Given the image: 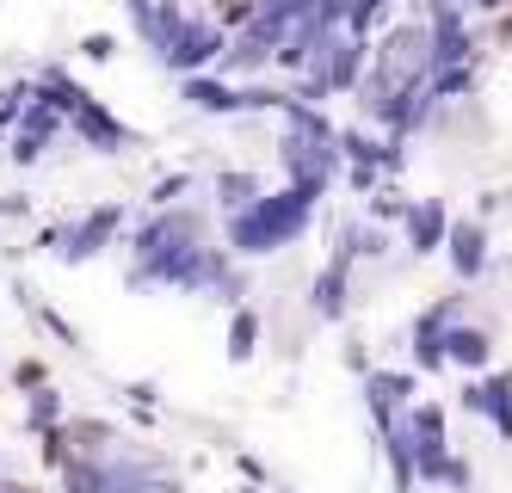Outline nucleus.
I'll list each match as a JSON object with an SVG mask.
<instances>
[{
  "label": "nucleus",
  "instance_id": "nucleus-18",
  "mask_svg": "<svg viewBox=\"0 0 512 493\" xmlns=\"http://www.w3.org/2000/svg\"><path fill=\"white\" fill-rule=\"evenodd\" d=\"M253 346H260V315L241 309V315L229 321V358H235V364H247V358H253Z\"/></svg>",
  "mask_w": 512,
  "mask_h": 493
},
{
  "label": "nucleus",
  "instance_id": "nucleus-22",
  "mask_svg": "<svg viewBox=\"0 0 512 493\" xmlns=\"http://www.w3.org/2000/svg\"><path fill=\"white\" fill-rule=\"evenodd\" d=\"M19 389H44V364H19Z\"/></svg>",
  "mask_w": 512,
  "mask_h": 493
},
{
  "label": "nucleus",
  "instance_id": "nucleus-5",
  "mask_svg": "<svg viewBox=\"0 0 512 493\" xmlns=\"http://www.w3.org/2000/svg\"><path fill=\"white\" fill-rule=\"evenodd\" d=\"M223 44H229L223 25H210V19H186V25H179V37H173V50H167L161 62H167V68H179V74H198L204 62L223 56Z\"/></svg>",
  "mask_w": 512,
  "mask_h": 493
},
{
  "label": "nucleus",
  "instance_id": "nucleus-4",
  "mask_svg": "<svg viewBox=\"0 0 512 493\" xmlns=\"http://www.w3.org/2000/svg\"><path fill=\"white\" fill-rule=\"evenodd\" d=\"M401 438H408V457H414V475L420 481H445V463H451V444H445V407L420 401L414 413H401Z\"/></svg>",
  "mask_w": 512,
  "mask_h": 493
},
{
  "label": "nucleus",
  "instance_id": "nucleus-16",
  "mask_svg": "<svg viewBox=\"0 0 512 493\" xmlns=\"http://www.w3.org/2000/svg\"><path fill=\"white\" fill-rule=\"evenodd\" d=\"M438 235H445V204H414L408 210V247L414 253H432Z\"/></svg>",
  "mask_w": 512,
  "mask_h": 493
},
{
  "label": "nucleus",
  "instance_id": "nucleus-21",
  "mask_svg": "<svg viewBox=\"0 0 512 493\" xmlns=\"http://www.w3.org/2000/svg\"><path fill=\"white\" fill-rule=\"evenodd\" d=\"M130 493H186V487H179V481H167V475H149V481H142V487H130Z\"/></svg>",
  "mask_w": 512,
  "mask_h": 493
},
{
  "label": "nucleus",
  "instance_id": "nucleus-19",
  "mask_svg": "<svg viewBox=\"0 0 512 493\" xmlns=\"http://www.w3.org/2000/svg\"><path fill=\"white\" fill-rule=\"evenodd\" d=\"M216 198H223L229 210H247L253 198H260V179H253V173H223V179H216Z\"/></svg>",
  "mask_w": 512,
  "mask_h": 493
},
{
  "label": "nucleus",
  "instance_id": "nucleus-12",
  "mask_svg": "<svg viewBox=\"0 0 512 493\" xmlns=\"http://www.w3.org/2000/svg\"><path fill=\"white\" fill-rule=\"evenodd\" d=\"M62 457H75V463H99L105 450H112V426H99V420H68L62 432H50Z\"/></svg>",
  "mask_w": 512,
  "mask_h": 493
},
{
  "label": "nucleus",
  "instance_id": "nucleus-15",
  "mask_svg": "<svg viewBox=\"0 0 512 493\" xmlns=\"http://www.w3.org/2000/svg\"><path fill=\"white\" fill-rule=\"evenodd\" d=\"M68 118H75V130H81L93 148H105V155H112V148H124V124L112 118V111H99L87 93H81L75 105H68Z\"/></svg>",
  "mask_w": 512,
  "mask_h": 493
},
{
  "label": "nucleus",
  "instance_id": "nucleus-7",
  "mask_svg": "<svg viewBox=\"0 0 512 493\" xmlns=\"http://www.w3.org/2000/svg\"><path fill=\"white\" fill-rule=\"evenodd\" d=\"M118 222H124V210H118V204H105V210H93V216L81 222V229H62L56 247H62L68 259H87V253H99L105 241L118 235Z\"/></svg>",
  "mask_w": 512,
  "mask_h": 493
},
{
  "label": "nucleus",
  "instance_id": "nucleus-1",
  "mask_svg": "<svg viewBox=\"0 0 512 493\" xmlns=\"http://www.w3.org/2000/svg\"><path fill=\"white\" fill-rule=\"evenodd\" d=\"M315 216V192H303V185H284V192H260L247 210H235L229 222V247L235 253H278L284 241H297L309 229Z\"/></svg>",
  "mask_w": 512,
  "mask_h": 493
},
{
  "label": "nucleus",
  "instance_id": "nucleus-10",
  "mask_svg": "<svg viewBox=\"0 0 512 493\" xmlns=\"http://www.w3.org/2000/svg\"><path fill=\"white\" fill-rule=\"evenodd\" d=\"M445 247H451L457 278H482V265H488V229H482V222H451Z\"/></svg>",
  "mask_w": 512,
  "mask_h": 493
},
{
  "label": "nucleus",
  "instance_id": "nucleus-9",
  "mask_svg": "<svg viewBox=\"0 0 512 493\" xmlns=\"http://www.w3.org/2000/svg\"><path fill=\"white\" fill-rule=\"evenodd\" d=\"M469 407H475V413H488L500 438H512V370H494V376H482V383L469 389Z\"/></svg>",
  "mask_w": 512,
  "mask_h": 493
},
{
  "label": "nucleus",
  "instance_id": "nucleus-25",
  "mask_svg": "<svg viewBox=\"0 0 512 493\" xmlns=\"http://www.w3.org/2000/svg\"><path fill=\"white\" fill-rule=\"evenodd\" d=\"M500 37H506V44H512V13H506V25H500Z\"/></svg>",
  "mask_w": 512,
  "mask_h": 493
},
{
  "label": "nucleus",
  "instance_id": "nucleus-17",
  "mask_svg": "<svg viewBox=\"0 0 512 493\" xmlns=\"http://www.w3.org/2000/svg\"><path fill=\"white\" fill-rule=\"evenodd\" d=\"M340 309H346V259H334V265H327V272L315 278V315L334 321Z\"/></svg>",
  "mask_w": 512,
  "mask_h": 493
},
{
  "label": "nucleus",
  "instance_id": "nucleus-24",
  "mask_svg": "<svg viewBox=\"0 0 512 493\" xmlns=\"http://www.w3.org/2000/svg\"><path fill=\"white\" fill-rule=\"evenodd\" d=\"M482 7H488V13H500V7H512V0H482Z\"/></svg>",
  "mask_w": 512,
  "mask_h": 493
},
{
  "label": "nucleus",
  "instance_id": "nucleus-23",
  "mask_svg": "<svg viewBox=\"0 0 512 493\" xmlns=\"http://www.w3.org/2000/svg\"><path fill=\"white\" fill-rule=\"evenodd\" d=\"M19 105H25V93H0V124H13Z\"/></svg>",
  "mask_w": 512,
  "mask_h": 493
},
{
  "label": "nucleus",
  "instance_id": "nucleus-26",
  "mask_svg": "<svg viewBox=\"0 0 512 493\" xmlns=\"http://www.w3.org/2000/svg\"><path fill=\"white\" fill-rule=\"evenodd\" d=\"M241 493H247V487H241Z\"/></svg>",
  "mask_w": 512,
  "mask_h": 493
},
{
  "label": "nucleus",
  "instance_id": "nucleus-3",
  "mask_svg": "<svg viewBox=\"0 0 512 493\" xmlns=\"http://www.w3.org/2000/svg\"><path fill=\"white\" fill-rule=\"evenodd\" d=\"M198 247H204V241H198V216H186V210H167V216H155L149 229L136 235L142 272L161 278V284H179V278H186V265H192Z\"/></svg>",
  "mask_w": 512,
  "mask_h": 493
},
{
  "label": "nucleus",
  "instance_id": "nucleus-2",
  "mask_svg": "<svg viewBox=\"0 0 512 493\" xmlns=\"http://www.w3.org/2000/svg\"><path fill=\"white\" fill-rule=\"evenodd\" d=\"M284 167H290V185L303 192H321L340 167V136L327 130V118H315L309 105H290V136H284Z\"/></svg>",
  "mask_w": 512,
  "mask_h": 493
},
{
  "label": "nucleus",
  "instance_id": "nucleus-14",
  "mask_svg": "<svg viewBox=\"0 0 512 493\" xmlns=\"http://www.w3.org/2000/svg\"><path fill=\"white\" fill-rule=\"evenodd\" d=\"M56 130H62V111H56L50 99H31V105H25V130L13 136V155H19V161H38L44 142H50Z\"/></svg>",
  "mask_w": 512,
  "mask_h": 493
},
{
  "label": "nucleus",
  "instance_id": "nucleus-6",
  "mask_svg": "<svg viewBox=\"0 0 512 493\" xmlns=\"http://www.w3.org/2000/svg\"><path fill=\"white\" fill-rule=\"evenodd\" d=\"M130 19H136L142 44H149L155 56H167L173 37H179V25H186V13H179L173 0H130Z\"/></svg>",
  "mask_w": 512,
  "mask_h": 493
},
{
  "label": "nucleus",
  "instance_id": "nucleus-8",
  "mask_svg": "<svg viewBox=\"0 0 512 493\" xmlns=\"http://www.w3.org/2000/svg\"><path fill=\"white\" fill-rule=\"evenodd\" d=\"M364 389H371L377 426L389 432V426L401 420V407H408V395H414V376H408V370H377V376H364Z\"/></svg>",
  "mask_w": 512,
  "mask_h": 493
},
{
  "label": "nucleus",
  "instance_id": "nucleus-20",
  "mask_svg": "<svg viewBox=\"0 0 512 493\" xmlns=\"http://www.w3.org/2000/svg\"><path fill=\"white\" fill-rule=\"evenodd\" d=\"M62 420V401H56V389H31V426L38 432H50Z\"/></svg>",
  "mask_w": 512,
  "mask_h": 493
},
{
  "label": "nucleus",
  "instance_id": "nucleus-13",
  "mask_svg": "<svg viewBox=\"0 0 512 493\" xmlns=\"http://www.w3.org/2000/svg\"><path fill=\"white\" fill-rule=\"evenodd\" d=\"M186 99L198 111H241V105H278V93H235L223 81H204V74H186Z\"/></svg>",
  "mask_w": 512,
  "mask_h": 493
},
{
  "label": "nucleus",
  "instance_id": "nucleus-11",
  "mask_svg": "<svg viewBox=\"0 0 512 493\" xmlns=\"http://www.w3.org/2000/svg\"><path fill=\"white\" fill-rule=\"evenodd\" d=\"M438 346H445V364H463V370H488L494 364V339L482 327H445L438 333Z\"/></svg>",
  "mask_w": 512,
  "mask_h": 493
}]
</instances>
